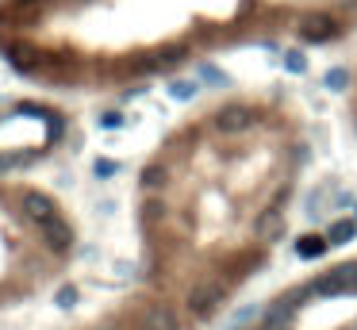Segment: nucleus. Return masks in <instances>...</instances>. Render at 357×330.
<instances>
[{
  "instance_id": "nucleus-1",
  "label": "nucleus",
  "mask_w": 357,
  "mask_h": 330,
  "mask_svg": "<svg viewBox=\"0 0 357 330\" xmlns=\"http://www.w3.org/2000/svg\"><path fill=\"white\" fill-rule=\"evenodd\" d=\"M354 296L357 292V261H346L338 269L323 272L319 281H311V296L315 299H334V296Z\"/></svg>"
},
{
  "instance_id": "nucleus-2",
  "label": "nucleus",
  "mask_w": 357,
  "mask_h": 330,
  "mask_svg": "<svg viewBox=\"0 0 357 330\" xmlns=\"http://www.w3.org/2000/svg\"><path fill=\"white\" fill-rule=\"evenodd\" d=\"M223 296H227V284L219 281V277H204V281H196L189 288V311L204 319V315H211L223 304Z\"/></svg>"
},
{
  "instance_id": "nucleus-3",
  "label": "nucleus",
  "mask_w": 357,
  "mask_h": 330,
  "mask_svg": "<svg viewBox=\"0 0 357 330\" xmlns=\"http://www.w3.org/2000/svg\"><path fill=\"white\" fill-rule=\"evenodd\" d=\"M250 127H254V107H246V104H223L216 112V131H223V134H242Z\"/></svg>"
},
{
  "instance_id": "nucleus-4",
  "label": "nucleus",
  "mask_w": 357,
  "mask_h": 330,
  "mask_svg": "<svg viewBox=\"0 0 357 330\" xmlns=\"http://www.w3.org/2000/svg\"><path fill=\"white\" fill-rule=\"evenodd\" d=\"M19 207H24V215L31 219V223H50L54 215H58V204L46 196V192H35V189H27L24 196H19Z\"/></svg>"
},
{
  "instance_id": "nucleus-5",
  "label": "nucleus",
  "mask_w": 357,
  "mask_h": 330,
  "mask_svg": "<svg viewBox=\"0 0 357 330\" xmlns=\"http://www.w3.org/2000/svg\"><path fill=\"white\" fill-rule=\"evenodd\" d=\"M284 231H288V219H284L281 204H269L265 211L254 219V234H258L261 242H277V238H284Z\"/></svg>"
},
{
  "instance_id": "nucleus-6",
  "label": "nucleus",
  "mask_w": 357,
  "mask_h": 330,
  "mask_svg": "<svg viewBox=\"0 0 357 330\" xmlns=\"http://www.w3.org/2000/svg\"><path fill=\"white\" fill-rule=\"evenodd\" d=\"M299 39L311 42V46H323V42H334L338 39V24L331 16H308L299 24Z\"/></svg>"
},
{
  "instance_id": "nucleus-7",
  "label": "nucleus",
  "mask_w": 357,
  "mask_h": 330,
  "mask_svg": "<svg viewBox=\"0 0 357 330\" xmlns=\"http://www.w3.org/2000/svg\"><path fill=\"white\" fill-rule=\"evenodd\" d=\"M42 234H46V242L54 250H69V246H73V227H69L62 215H54L50 223H42Z\"/></svg>"
},
{
  "instance_id": "nucleus-8",
  "label": "nucleus",
  "mask_w": 357,
  "mask_h": 330,
  "mask_svg": "<svg viewBox=\"0 0 357 330\" xmlns=\"http://www.w3.org/2000/svg\"><path fill=\"white\" fill-rule=\"evenodd\" d=\"M265 311H269V307H261V304L242 307V311H234L231 319H227V330H254L258 322H265Z\"/></svg>"
},
{
  "instance_id": "nucleus-9",
  "label": "nucleus",
  "mask_w": 357,
  "mask_h": 330,
  "mask_svg": "<svg viewBox=\"0 0 357 330\" xmlns=\"http://www.w3.org/2000/svg\"><path fill=\"white\" fill-rule=\"evenodd\" d=\"M326 250H331L326 234H299V238H296V254L304 257V261H319Z\"/></svg>"
},
{
  "instance_id": "nucleus-10",
  "label": "nucleus",
  "mask_w": 357,
  "mask_h": 330,
  "mask_svg": "<svg viewBox=\"0 0 357 330\" xmlns=\"http://www.w3.org/2000/svg\"><path fill=\"white\" fill-rule=\"evenodd\" d=\"M142 330H177V315L166 304H154L142 315Z\"/></svg>"
},
{
  "instance_id": "nucleus-11",
  "label": "nucleus",
  "mask_w": 357,
  "mask_h": 330,
  "mask_svg": "<svg viewBox=\"0 0 357 330\" xmlns=\"http://www.w3.org/2000/svg\"><path fill=\"white\" fill-rule=\"evenodd\" d=\"M357 238V219H338V223H331V231H326V242L331 246H346V242Z\"/></svg>"
},
{
  "instance_id": "nucleus-12",
  "label": "nucleus",
  "mask_w": 357,
  "mask_h": 330,
  "mask_svg": "<svg viewBox=\"0 0 357 330\" xmlns=\"http://www.w3.org/2000/svg\"><path fill=\"white\" fill-rule=\"evenodd\" d=\"M326 89H331V92H346L349 89V69L346 66L326 69Z\"/></svg>"
},
{
  "instance_id": "nucleus-13",
  "label": "nucleus",
  "mask_w": 357,
  "mask_h": 330,
  "mask_svg": "<svg viewBox=\"0 0 357 330\" xmlns=\"http://www.w3.org/2000/svg\"><path fill=\"white\" fill-rule=\"evenodd\" d=\"M196 92H200V85H196V81H173V85H169V96L181 100V104L196 100Z\"/></svg>"
},
{
  "instance_id": "nucleus-14",
  "label": "nucleus",
  "mask_w": 357,
  "mask_h": 330,
  "mask_svg": "<svg viewBox=\"0 0 357 330\" xmlns=\"http://www.w3.org/2000/svg\"><path fill=\"white\" fill-rule=\"evenodd\" d=\"M162 184H166V169H162V165H146V169H142V189L154 192V189H162Z\"/></svg>"
},
{
  "instance_id": "nucleus-15",
  "label": "nucleus",
  "mask_w": 357,
  "mask_h": 330,
  "mask_svg": "<svg viewBox=\"0 0 357 330\" xmlns=\"http://www.w3.org/2000/svg\"><path fill=\"white\" fill-rule=\"evenodd\" d=\"M331 192H334V189H323V192H311V196H308V204H304V207H308L311 219L326 215V200H331Z\"/></svg>"
},
{
  "instance_id": "nucleus-16",
  "label": "nucleus",
  "mask_w": 357,
  "mask_h": 330,
  "mask_svg": "<svg viewBox=\"0 0 357 330\" xmlns=\"http://www.w3.org/2000/svg\"><path fill=\"white\" fill-rule=\"evenodd\" d=\"M284 69H288V73H304V69H308V58H304L299 50H284Z\"/></svg>"
},
{
  "instance_id": "nucleus-17",
  "label": "nucleus",
  "mask_w": 357,
  "mask_h": 330,
  "mask_svg": "<svg viewBox=\"0 0 357 330\" xmlns=\"http://www.w3.org/2000/svg\"><path fill=\"white\" fill-rule=\"evenodd\" d=\"M92 173H96V177H116V173H119V162H112V157H100V162L92 165Z\"/></svg>"
},
{
  "instance_id": "nucleus-18",
  "label": "nucleus",
  "mask_w": 357,
  "mask_h": 330,
  "mask_svg": "<svg viewBox=\"0 0 357 330\" xmlns=\"http://www.w3.org/2000/svg\"><path fill=\"white\" fill-rule=\"evenodd\" d=\"M54 304H58V307H66V311H69V307L77 304V288H73V284H66V288H58V296H54Z\"/></svg>"
},
{
  "instance_id": "nucleus-19",
  "label": "nucleus",
  "mask_w": 357,
  "mask_h": 330,
  "mask_svg": "<svg viewBox=\"0 0 357 330\" xmlns=\"http://www.w3.org/2000/svg\"><path fill=\"white\" fill-rule=\"evenodd\" d=\"M166 215V204H158V200H146L142 204V219H162Z\"/></svg>"
},
{
  "instance_id": "nucleus-20",
  "label": "nucleus",
  "mask_w": 357,
  "mask_h": 330,
  "mask_svg": "<svg viewBox=\"0 0 357 330\" xmlns=\"http://www.w3.org/2000/svg\"><path fill=\"white\" fill-rule=\"evenodd\" d=\"M100 127H104V131H119V127H123V116H119V112H104V116H100Z\"/></svg>"
},
{
  "instance_id": "nucleus-21",
  "label": "nucleus",
  "mask_w": 357,
  "mask_h": 330,
  "mask_svg": "<svg viewBox=\"0 0 357 330\" xmlns=\"http://www.w3.org/2000/svg\"><path fill=\"white\" fill-rule=\"evenodd\" d=\"M200 77H204V81H211V85H227V77L219 73L216 66H200Z\"/></svg>"
},
{
  "instance_id": "nucleus-22",
  "label": "nucleus",
  "mask_w": 357,
  "mask_h": 330,
  "mask_svg": "<svg viewBox=\"0 0 357 330\" xmlns=\"http://www.w3.org/2000/svg\"><path fill=\"white\" fill-rule=\"evenodd\" d=\"M116 272H119V277H131V272H134V265H127V261H119V265H116Z\"/></svg>"
},
{
  "instance_id": "nucleus-23",
  "label": "nucleus",
  "mask_w": 357,
  "mask_h": 330,
  "mask_svg": "<svg viewBox=\"0 0 357 330\" xmlns=\"http://www.w3.org/2000/svg\"><path fill=\"white\" fill-rule=\"evenodd\" d=\"M16 162H19V157H0V173H4V169H12Z\"/></svg>"
},
{
  "instance_id": "nucleus-24",
  "label": "nucleus",
  "mask_w": 357,
  "mask_h": 330,
  "mask_svg": "<svg viewBox=\"0 0 357 330\" xmlns=\"http://www.w3.org/2000/svg\"><path fill=\"white\" fill-rule=\"evenodd\" d=\"M261 330H292V327H261Z\"/></svg>"
},
{
  "instance_id": "nucleus-25",
  "label": "nucleus",
  "mask_w": 357,
  "mask_h": 330,
  "mask_svg": "<svg viewBox=\"0 0 357 330\" xmlns=\"http://www.w3.org/2000/svg\"><path fill=\"white\" fill-rule=\"evenodd\" d=\"M354 219H357V211H354Z\"/></svg>"
},
{
  "instance_id": "nucleus-26",
  "label": "nucleus",
  "mask_w": 357,
  "mask_h": 330,
  "mask_svg": "<svg viewBox=\"0 0 357 330\" xmlns=\"http://www.w3.org/2000/svg\"><path fill=\"white\" fill-rule=\"evenodd\" d=\"M354 127H357V119H354Z\"/></svg>"
},
{
  "instance_id": "nucleus-27",
  "label": "nucleus",
  "mask_w": 357,
  "mask_h": 330,
  "mask_svg": "<svg viewBox=\"0 0 357 330\" xmlns=\"http://www.w3.org/2000/svg\"><path fill=\"white\" fill-rule=\"evenodd\" d=\"M354 330H357V327H354Z\"/></svg>"
}]
</instances>
